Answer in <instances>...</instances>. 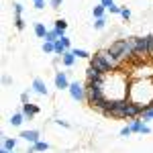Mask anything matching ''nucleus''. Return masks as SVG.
<instances>
[{
    "instance_id": "6e6552de",
    "label": "nucleus",
    "mask_w": 153,
    "mask_h": 153,
    "mask_svg": "<svg viewBox=\"0 0 153 153\" xmlns=\"http://www.w3.org/2000/svg\"><path fill=\"white\" fill-rule=\"evenodd\" d=\"M21 137L29 143H39V133H37V131H23Z\"/></svg>"
},
{
    "instance_id": "f8f14e48",
    "label": "nucleus",
    "mask_w": 153,
    "mask_h": 153,
    "mask_svg": "<svg viewBox=\"0 0 153 153\" xmlns=\"http://www.w3.org/2000/svg\"><path fill=\"white\" fill-rule=\"evenodd\" d=\"M74 61H76V55H74V51H65V53H63V63L70 68V65H74Z\"/></svg>"
},
{
    "instance_id": "39448f33",
    "label": "nucleus",
    "mask_w": 153,
    "mask_h": 153,
    "mask_svg": "<svg viewBox=\"0 0 153 153\" xmlns=\"http://www.w3.org/2000/svg\"><path fill=\"white\" fill-rule=\"evenodd\" d=\"M70 94H71V98L74 100H84V88H82V84H78V82H74V84H70Z\"/></svg>"
},
{
    "instance_id": "f03ea898",
    "label": "nucleus",
    "mask_w": 153,
    "mask_h": 153,
    "mask_svg": "<svg viewBox=\"0 0 153 153\" xmlns=\"http://www.w3.org/2000/svg\"><path fill=\"white\" fill-rule=\"evenodd\" d=\"M135 55H149V39L147 37H135Z\"/></svg>"
},
{
    "instance_id": "1a4fd4ad",
    "label": "nucleus",
    "mask_w": 153,
    "mask_h": 153,
    "mask_svg": "<svg viewBox=\"0 0 153 153\" xmlns=\"http://www.w3.org/2000/svg\"><path fill=\"white\" fill-rule=\"evenodd\" d=\"M86 74H88V80H98V78H102V76H104L102 71H98L96 68H92V65L88 68V71H86Z\"/></svg>"
},
{
    "instance_id": "6ab92c4d",
    "label": "nucleus",
    "mask_w": 153,
    "mask_h": 153,
    "mask_svg": "<svg viewBox=\"0 0 153 153\" xmlns=\"http://www.w3.org/2000/svg\"><path fill=\"white\" fill-rule=\"evenodd\" d=\"M65 27H68V23H65V21H61V19H59L57 23H55V31H57L59 35L63 37V31H65Z\"/></svg>"
},
{
    "instance_id": "9b49d317",
    "label": "nucleus",
    "mask_w": 153,
    "mask_h": 153,
    "mask_svg": "<svg viewBox=\"0 0 153 153\" xmlns=\"http://www.w3.org/2000/svg\"><path fill=\"white\" fill-rule=\"evenodd\" d=\"M37 110H39V108L33 106V104H25L23 106V114L25 117H33V114H37Z\"/></svg>"
},
{
    "instance_id": "ddd939ff",
    "label": "nucleus",
    "mask_w": 153,
    "mask_h": 153,
    "mask_svg": "<svg viewBox=\"0 0 153 153\" xmlns=\"http://www.w3.org/2000/svg\"><path fill=\"white\" fill-rule=\"evenodd\" d=\"M35 35L37 37H43V39L47 37V29H45V25H41V23L35 25Z\"/></svg>"
},
{
    "instance_id": "a878e982",
    "label": "nucleus",
    "mask_w": 153,
    "mask_h": 153,
    "mask_svg": "<svg viewBox=\"0 0 153 153\" xmlns=\"http://www.w3.org/2000/svg\"><path fill=\"white\" fill-rule=\"evenodd\" d=\"M14 25H16V29H23V27H25L23 19H21V14H16V19H14Z\"/></svg>"
},
{
    "instance_id": "cd10ccee",
    "label": "nucleus",
    "mask_w": 153,
    "mask_h": 153,
    "mask_svg": "<svg viewBox=\"0 0 153 153\" xmlns=\"http://www.w3.org/2000/svg\"><path fill=\"white\" fill-rule=\"evenodd\" d=\"M94 27H96V29H104V19H96Z\"/></svg>"
},
{
    "instance_id": "423d86ee",
    "label": "nucleus",
    "mask_w": 153,
    "mask_h": 153,
    "mask_svg": "<svg viewBox=\"0 0 153 153\" xmlns=\"http://www.w3.org/2000/svg\"><path fill=\"white\" fill-rule=\"evenodd\" d=\"M125 41H127V39H118V41H114V43L110 45V49H108L117 59H120V53H123V47H125Z\"/></svg>"
},
{
    "instance_id": "c756f323",
    "label": "nucleus",
    "mask_w": 153,
    "mask_h": 153,
    "mask_svg": "<svg viewBox=\"0 0 153 153\" xmlns=\"http://www.w3.org/2000/svg\"><path fill=\"white\" fill-rule=\"evenodd\" d=\"M35 8H39V10L45 8V2H43V0H35Z\"/></svg>"
},
{
    "instance_id": "4be33fe9",
    "label": "nucleus",
    "mask_w": 153,
    "mask_h": 153,
    "mask_svg": "<svg viewBox=\"0 0 153 153\" xmlns=\"http://www.w3.org/2000/svg\"><path fill=\"white\" fill-rule=\"evenodd\" d=\"M71 51H74V55H76V57H90V53H88V51H84V49H71Z\"/></svg>"
},
{
    "instance_id": "4468645a",
    "label": "nucleus",
    "mask_w": 153,
    "mask_h": 153,
    "mask_svg": "<svg viewBox=\"0 0 153 153\" xmlns=\"http://www.w3.org/2000/svg\"><path fill=\"white\" fill-rule=\"evenodd\" d=\"M47 149H49V145H47V143L39 141V143H35V145H33V149H31L29 153H35V151H47Z\"/></svg>"
},
{
    "instance_id": "20e7f679",
    "label": "nucleus",
    "mask_w": 153,
    "mask_h": 153,
    "mask_svg": "<svg viewBox=\"0 0 153 153\" xmlns=\"http://www.w3.org/2000/svg\"><path fill=\"white\" fill-rule=\"evenodd\" d=\"M143 110H145V106L143 104H137V102H129L127 104V110H125V118H135L139 117V114H143Z\"/></svg>"
},
{
    "instance_id": "0eeeda50",
    "label": "nucleus",
    "mask_w": 153,
    "mask_h": 153,
    "mask_svg": "<svg viewBox=\"0 0 153 153\" xmlns=\"http://www.w3.org/2000/svg\"><path fill=\"white\" fill-rule=\"evenodd\" d=\"M55 86H57L59 90H70L68 76H65V74H57V76H55Z\"/></svg>"
},
{
    "instance_id": "5701e85b",
    "label": "nucleus",
    "mask_w": 153,
    "mask_h": 153,
    "mask_svg": "<svg viewBox=\"0 0 153 153\" xmlns=\"http://www.w3.org/2000/svg\"><path fill=\"white\" fill-rule=\"evenodd\" d=\"M102 14H104V6L100 4V6H96V8H94V16H96V19H102Z\"/></svg>"
},
{
    "instance_id": "7c9ffc66",
    "label": "nucleus",
    "mask_w": 153,
    "mask_h": 153,
    "mask_svg": "<svg viewBox=\"0 0 153 153\" xmlns=\"http://www.w3.org/2000/svg\"><path fill=\"white\" fill-rule=\"evenodd\" d=\"M147 39H149V55H153V35H149Z\"/></svg>"
},
{
    "instance_id": "7ed1b4c3",
    "label": "nucleus",
    "mask_w": 153,
    "mask_h": 153,
    "mask_svg": "<svg viewBox=\"0 0 153 153\" xmlns=\"http://www.w3.org/2000/svg\"><path fill=\"white\" fill-rule=\"evenodd\" d=\"M127 104H129V100H125V98H118V100H114V106H112V110H110L108 114H110V117H117V118H125Z\"/></svg>"
},
{
    "instance_id": "473e14b6",
    "label": "nucleus",
    "mask_w": 153,
    "mask_h": 153,
    "mask_svg": "<svg viewBox=\"0 0 153 153\" xmlns=\"http://www.w3.org/2000/svg\"><path fill=\"white\" fill-rule=\"evenodd\" d=\"M14 12L21 14V12H23V6H21V4H14Z\"/></svg>"
},
{
    "instance_id": "b1692460",
    "label": "nucleus",
    "mask_w": 153,
    "mask_h": 153,
    "mask_svg": "<svg viewBox=\"0 0 153 153\" xmlns=\"http://www.w3.org/2000/svg\"><path fill=\"white\" fill-rule=\"evenodd\" d=\"M43 51H45V53H51V51H55V47H53V43H49V41H45V43H43Z\"/></svg>"
},
{
    "instance_id": "f3484780",
    "label": "nucleus",
    "mask_w": 153,
    "mask_h": 153,
    "mask_svg": "<svg viewBox=\"0 0 153 153\" xmlns=\"http://www.w3.org/2000/svg\"><path fill=\"white\" fill-rule=\"evenodd\" d=\"M23 117H25V114H21V112H19V114H12L10 125H12V127H21V123H23Z\"/></svg>"
},
{
    "instance_id": "aec40b11",
    "label": "nucleus",
    "mask_w": 153,
    "mask_h": 153,
    "mask_svg": "<svg viewBox=\"0 0 153 153\" xmlns=\"http://www.w3.org/2000/svg\"><path fill=\"white\" fill-rule=\"evenodd\" d=\"M143 120H153V106L143 110Z\"/></svg>"
},
{
    "instance_id": "f704fd0d",
    "label": "nucleus",
    "mask_w": 153,
    "mask_h": 153,
    "mask_svg": "<svg viewBox=\"0 0 153 153\" xmlns=\"http://www.w3.org/2000/svg\"><path fill=\"white\" fill-rule=\"evenodd\" d=\"M108 10H110V12H120V8H118V6H110Z\"/></svg>"
},
{
    "instance_id": "412c9836",
    "label": "nucleus",
    "mask_w": 153,
    "mask_h": 153,
    "mask_svg": "<svg viewBox=\"0 0 153 153\" xmlns=\"http://www.w3.org/2000/svg\"><path fill=\"white\" fill-rule=\"evenodd\" d=\"M14 147H16V141H14V139H4V149L12 151Z\"/></svg>"
},
{
    "instance_id": "2f4dec72",
    "label": "nucleus",
    "mask_w": 153,
    "mask_h": 153,
    "mask_svg": "<svg viewBox=\"0 0 153 153\" xmlns=\"http://www.w3.org/2000/svg\"><path fill=\"white\" fill-rule=\"evenodd\" d=\"M59 39H61V43H63L65 47H70V39H68V37H59Z\"/></svg>"
},
{
    "instance_id": "dca6fc26",
    "label": "nucleus",
    "mask_w": 153,
    "mask_h": 153,
    "mask_svg": "<svg viewBox=\"0 0 153 153\" xmlns=\"http://www.w3.org/2000/svg\"><path fill=\"white\" fill-rule=\"evenodd\" d=\"M59 37H61V35H59L57 31L53 29V31H47V37H45V41H49V43H55V41H57Z\"/></svg>"
},
{
    "instance_id": "c85d7f7f",
    "label": "nucleus",
    "mask_w": 153,
    "mask_h": 153,
    "mask_svg": "<svg viewBox=\"0 0 153 153\" xmlns=\"http://www.w3.org/2000/svg\"><path fill=\"white\" fill-rule=\"evenodd\" d=\"M131 133H133V131H131V127H125V129H120V135H123V137H129Z\"/></svg>"
},
{
    "instance_id": "a211bd4d",
    "label": "nucleus",
    "mask_w": 153,
    "mask_h": 153,
    "mask_svg": "<svg viewBox=\"0 0 153 153\" xmlns=\"http://www.w3.org/2000/svg\"><path fill=\"white\" fill-rule=\"evenodd\" d=\"M143 127H145V123H141V120H133L131 123V131H135V133H141Z\"/></svg>"
},
{
    "instance_id": "2eb2a0df",
    "label": "nucleus",
    "mask_w": 153,
    "mask_h": 153,
    "mask_svg": "<svg viewBox=\"0 0 153 153\" xmlns=\"http://www.w3.org/2000/svg\"><path fill=\"white\" fill-rule=\"evenodd\" d=\"M53 47H55V53H59V55H63V53L68 51V47H65V45L61 43V39H57V41L53 43Z\"/></svg>"
},
{
    "instance_id": "72a5a7b5",
    "label": "nucleus",
    "mask_w": 153,
    "mask_h": 153,
    "mask_svg": "<svg viewBox=\"0 0 153 153\" xmlns=\"http://www.w3.org/2000/svg\"><path fill=\"white\" fill-rule=\"evenodd\" d=\"M59 4H61V0H51V6H53V8H57Z\"/></svg>"
},
{
    "instance_id": "c9c22d12",
    "label": "nucleus",
    "mask_w": 153,
    "mask_h": 153,
    "mask_svg": "<svg viewBox=\"0 0 153 153\" xmlns=\"http://www.w3.org/2000/svg\"><path fill=\"white\" fill-rule=\"evenodd\" d=\"M0 153H10V151H8V149H4V147H2V149H0Z\"/></svg>"
},
{
    "instance_id": "f257e3e1",
    "label": "nucleus",
    "mask_w": 153,
    "mask_h": 153,
    "mask_svg": "<svg viewBox=\"0 0 153 153\" xmlns=\"http://www.w3.org/2000/svg\"><path fill=\"white\" fill-rule=\"evenodd\" d=\"M90 65L96 68L98 71H102V74H108L118 65V59L110 51H98L94 57H90Z\"/></svg>"
},
{
    "instance_id": "9d476101",
    "label": "nucleus",
    "mask_w": 153,
    "mask_h": 153,
    "mask_svg": "<svg viewBox=\"0 0 153 153\" xmlns=\"http://www.w3.org/2000/svg\"><path fill=\"white\" fill-rule=\"evenodd\" d=\"M33 88H35L37 94H47V88H45V84L41 82V80H35L33 82Z\"/></svg>"
},
{
    "instance_id": "393cba45",
    "label": "nucleus",
    "mask_w": 153,
    "mask_h": 153,
    "mask_svg": "<svg viewBox=\"0 0 153 153\" xmlns=\"http://www.w3.org/2000/svg\"><path fill=\"white\" fill-rule=\"evenodd\" d=\"M100 4H102V6H104L106 10H108L110 6H114V0H100Z\"/></svg>"
},
{
    "instance_id": "bb28decb",
    "label": "nucleus",
    "mask_w": 153,
    "mask_h": 153,
    "mask_svg": "<svg viewBox=\"0 0 153 153\" xmlns=\"http://www.w3.org/2000/svg\"><path fill=\"white\" fill-rule=\"evenodd\" d=\"M120 16L123 19H131V10L129 8H120Z\"/></svg>"
}]
</instances>
